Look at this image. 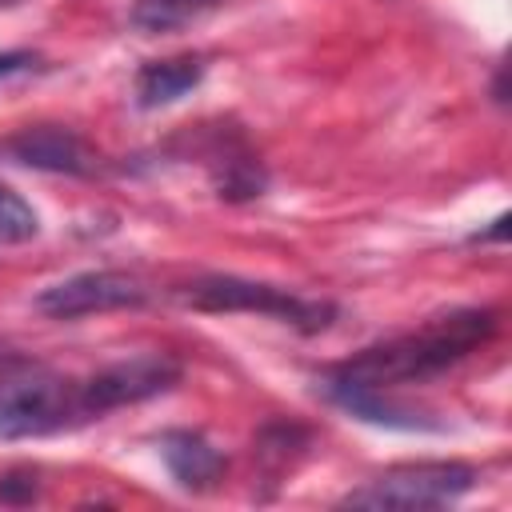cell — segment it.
<instances>
[{
	"label": "cell",
	"instance_id": "1",
	"mask_svg": "<svg viewBox=\"0 0 512 512\" xmlns=\"http://www.w3.org/2000/svg\"><path fill=\"white\" fill-rule=\"evenodd\" d=\"M496 332L492 308H460L448 316L428 320L420 332H404L396 340L372 344L356 352L352 360L336 364L332 376L364 384V388H392L408 380H428L452 364H460L468 352H476Z\"/></svg>",
	"mask_w": 512,
	"mask_h": 512
},
{
	"label": "cell",
	"instance_id": "2",
	"mask_svg": "<svg viewBox=\"0 0 512 512\" xmlns=\"http://www.w3.org/2000/svg\"><path fill=\"white\" fill-rule=\"evenodd\" d=\"M180 304L196 312H260L272 320L292 324L304 336L324 332L336 320V304L328 300H304L288 288L264 284V280H244V276H200L184 288H176Z\"/></svg>",
	"mask_w": 512,
	"mask_h": 512
},
{
	"label": "cell",
	"instance_id": "3",
	"mask_svg": "<svg viewBox=\"0 0 512 512\" xmlns=\"http://www.w3.org/2000/svg\"><path fill=\"white\" fill-rule=\"evenodd\" d=\"M80 384L28 368L0 380V440H32L84 424Z\"/></svg>",
	"mask_w": 512,
	"mask_h": 512
},
{
	"label": "cell",
	"instance_id": "4",
	"mask_svg": "<svg viewBox=\"0 0 512 512\" xmlns=\"http://www.w3.org/2000/svg\"><path fill=\"white\" fill-rule=\"evenodd\" d=\"M476 484V468L468 464H452V460H440V464H404V468H392L376 480H368L364 488L348 492L340 504L344 508H440V504H452L460 500L464 492H472Z\"/></svg>",
	"mask_w": 512,
	"mask_h": 512
},
{
	"label": "cell",
	"instance_id": "5",
	"mask_svg": "<svg viewBox=\"0 0 512 512\" xmlns=\"http://www.w3.org/2000/svg\"><path fill=\"white\" fill-rule=\"evenodd\" d=\"M144 300H148V288L132 272H116V268L76 272L36 292V308L52 320H76V316L112 312V308H140Z\"/></svg>",
	"mask_w": 512,
	"mask_h": 512
},
{
	"label": "cell",
	"instance_id": "6",
	"mask_svg": "<svg viewBox=\"0 0 512 512\" xmlns=\"http://www.w3.org/2000/svg\"><path fill=\"white\" fill-rule=\"evenodd\" d=\"M176 380H180V364L172 356H132V360L108 364L96 376H88L80 384V404L88 420H100L112 408L140 404V400L168 392Z\"/></svg>",
	"mask_w": 512,
	"mask_h": 512
},
{
	"label": "cell",
	"instance_id": "7",
	"mask_svg": "<svg viewBox=\"0 0 512 512\" xmlns=\"http://www.w3.org/2000/svg\"><path fill=\"white\" fill-rule=\"evenodd\" d=\"M8 156L20 160L24 168L36 172H56V176H92L96 172V152L64 124H32L8 136Z\"/></svg>",
	"mask_w": 512,
	"mask_h": 512
},
{
	"label": "cell",
	"instance_id": "8",
	"mask_svg": "<svg viewBox=\"0 0 512 512\" xmlns=\"http://www.w3.org/2000/svg\"><path fill=\"white\" fill-rule=\"evenodd\" d=\"M324 396L336 400L340 408H348L352 416L368 420V424H384V428H404V432H440L444 424L440 420H428L424 412L416 408H404L396 400L384 396V388H364V384H352V380H340V376H324Z\"/></svg>",
	"mask_w": 512,
	"mask_h": 512
},
{
	"label": "cell",
	"instance_id": "9",
	"mask_svg": "<svg viewBox=\"0 0 512 512\" xmlns=\"http://www.w3.org/2000/svg\"><path fill=\"white\" fill-rule=\"evenodd\" d=\"M160 456H164L172 480L188 492H208L224 476V456L200 432H164Z\"/></svg>",
	"mask_w": 512,
	"mask_h": 512
},
{
	"label": "cell",
	"instance_id": "10",
	"mask_svg": "<svg viewBox=\"0 0 512 512\" xmlns=\"http://www.w3.org/2000/svg\"><path fill=\"white\" fill-rule=\"evenodd\" d=\"M204 64L196 56H172V60H152L136 72V104L140 108H168L192 88H200Z\"/></svg>",
	"mask_w": 512,
	"mask_h": 512
},
{
	"label": "cell",
	"instance_id": "11",
	"mask_svg": "<svg viewBox=\"0 0 512 512\" xmlns=\"http://www.w3.org/2000/svg\"><path fill=\"white\" fill-rule=\"evenodd\" d=\"M224 0H136L128 20L136 32L148 36H164V32H180L196 20H204L208 12H216Z\"/></svg>",
	"mask_w": 512,
	"mask_h": 512
},
{
	"label": "cell",
	"instance_id": "12",
	"mask_svg": "<svg viewBox=\"0 0 512 512\" xmlns=\"http://www.w3.org/2000/svg\"><path fill=\"white\" fill-rule=\"evenodd\" d=\"M212 184H216V196L220 200H256L264 192V168L252 152H228L216 160L212 168Z\"/></svg>",
	"mask_w": 512,
	"mask_h": 512
},
{
	"label": "cell",
	"instance_id": "13",
	"mask_svg": "<svg viewBox=\"0 0 512 512\" xmlns=\"http://www.w3.org/2000/svg\"><path fill=\"white\" fill-rule=\"evenodd\" d=\"M36 232H40L36 208L20 192L0 184V244H28Z\"/></svg>",
	"mask_w": 512,
	"mask_h": 512
},
{
	"label": "cell",
	"instance_id": "14",
	"mask_svg": "<svg viewBox=\"0 0 512 512\" xmlns=\"http://www.w3.org/2000/svg\"><path fill=\"white\" fill-rule=\"evenodd\" d=\"M304 444H308V432L304 428H296V424H268L256 436V456L280 472L284 464H292L296 452H304Z\"/></svg>",
	"mask_w": 512,
	"mask_h": 512
},
{
	"label": "cell",
	"instance_id": "15",
	"mask_svg": "<svg viewBox=\"0 0 512 512\" xmlns=\"http://www.w3.org/2000/svg\"><path fill=\"white\" fill-rule=\"evenodd\" d=\"M28 500H36V472L0 476V504H28Z\"/></svg>",
	"mask_w": 512,
	"mask_h": 512
},
{
	"label": "cell",
	"instance_id": "16",
	"mask_svg": "<svg viewBox=\"0 0 512 512\" xmlns=\"http://www.w3.org/2000/svg\"><path fill=\"white\" fill-rule=\"evenodd\" d=\"M28 68H36V52H24V48L0 52V80H8V76H20V72H28Z\"/></svg>",
	"mask_w": 512,
	"mask_h": 512
},
{
	"label": "cell",
	"instance_id": "17",
	"mask_svg": "<svg viewBox=\"0 0 512 512\" xmlns=\"http://www.w3.org/2000/svg\"><path fill=\"white\" fill-rule=\"evenodd\" d=\"M504 236H508V216H496L492 228H488V232H476L472 240H504Z\"/></svg>",
	"mask_w": 512,
	"mask_h": 512
},
{
	"label": "cell",
	"instance_id": "18",
	"mask_svg": "<svg viewBox=\"0 0 512 512\" xmlns=\"http://www.w3.org/2000/svg\"><path fill=\"white\" fill-rule=\"evenodd\" d=\"M492 96H496V104H504L508 96H504V68L496 72V80H492Z\"/></svg>",
	"mask_w": 512,
	"mask_h": 512
},
{
	"label": "cell",
	"instance_id": "19",
	"mask_svg": "<svg viewBox=\"0 0 512 512\" xmlns=\"http://www.w3.org/2000/svg\"><path fill=\"white\" fill-rule=\"evenodd\" d=\"M12 4H20V0H0V8H12Z\"/></svg>",
	"mask_w": 512,
	"mask_h": 512
}]
</instances>
